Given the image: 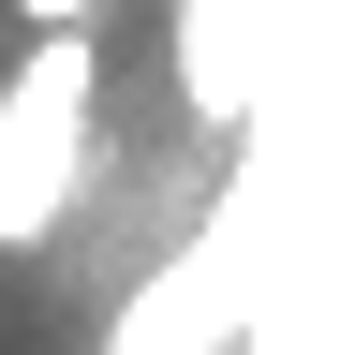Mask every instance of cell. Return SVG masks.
Masks as SVG:
<instances>
[{
    "mask_svg": "<svg viewBox=\"0 0 355 355\" xmlns=\"http://www.w3.org/2000/svg\"><path fill=\"white\" fill-rule=\"evenodd\" d=\"M237 44H252V0H193V104L237 119Z\"/></svg>",
    "mask_w": 355,
    "mask_h": 355,
    "instance_id": "7a4b0ae2",
    "label": "cell"
},
{
    "mask_svg": "<svg viewBox=\"0 0 355 355\" xmlns=\"http://www.w3.org/2000/svg\"><path fill=\"white\" fill-rule=\"evenodd\" d=\"M30 30H104V0H15Z\"/></svg>",
    "mask_w": 355,
    "mask_h": 355,
    "instance_id": "3957f363",
    "label": "cell"
},
{
    "mask_svg": "<svg viewBox=\"0 0 355 355\" xmlns=\"http://www.w3.org/2000/svg\"><path fill=\"white\" fill-rule=\"evenodd\" d=\"M89 119H104V44L30 30V60L0 74V252H44L89 193Z\"/></svg>",
    "mask_w": 355,
    "mask_h": 355,
    "instance_id": "6da1fadb",
    "label": "cell"
}]
</instances>
